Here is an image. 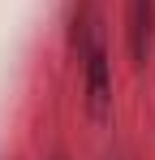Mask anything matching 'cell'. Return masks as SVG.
<instances>
[{"instance_id":"cell-1","label":"cell","mask_w":155,"mask_h":160,"mask_svg":"<svg viewBox=\"0 0 155 160\" xmlns=\"http://www.w3.org/2000/svg\"><path fill=\"white\" fill-rule=\"evenodd\" d=\"M78 52H82V82H86V117L103 126L112 117V61H108V48L95 26Z\"/></svg>"},{"instance_id":"cell-2","label":"cell","mask_w":155,"mask_h":160,"mask_svg":"<svg viewBox=\"0 0 155 160\" xmlns=\"http://www.w3.org/2000/svg\"><path fill=\"white\" fill-rule=\"evenodd\" d=\"M125 39L134 65H147L155 48V0H129V18H125Z\"/></svg>"}]
</instances>
